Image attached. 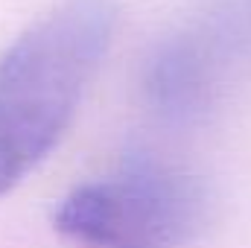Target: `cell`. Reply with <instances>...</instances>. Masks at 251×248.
<instances>
[{
  "instance_id": "cell-1",
  "label": "cell",
  "mask_w": 251,
  "mask_h": 248,
  "mask_svg": "<svg viewBox=\"0 0 251 248\" xmlns=\"http://www.w3.org/2000/svg\"><path fill=\"white\" fill-rule=\"evenodd\" d=\"M117 21V0H59L0 53V198L62 143Z\"/></svg>"
},
{
  "instance_id": "cell-3",
  "label": "cell",
  "mask_w": 251,
  "mask_h": 248,
  "mask_svg": "<svg viewBox=\"0 0 251 248\" xmlns=\"http://www.w3.org/2000/svg\"><path fill=\"white\" fill-rule=\"evenodd\" d=\"M249 64L251 0H213L204 15L158 41L143 70V94L158 117L196 123Z\"/></svg>"
},
{
  "instance_id": "cell-2",
  "label": "cell",
  "mask_w": 251,
  "mask_h": 248,
  "mask_svg": "<svg viewBox=\"0 0 251 248\" xmlns=\"http://www.w3.org/2000/svg\"><path fill=\"white\" fill-rule=\"evenodd\" d=\"M210 190L187 167L131 158L114 173L73 187L53 228L82 248H184L210 222Z\"/></svg>"
}]
</instances>
